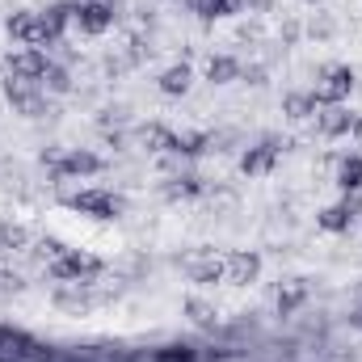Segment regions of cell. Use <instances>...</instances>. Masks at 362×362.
<instances>
[{
	"instance_id": "25",
	"label": "cell",
	"mask_w": 362,
	"mask_h": 362,
	"mask_svg": "<svg viewBox=\"0 0 362 362\" xmlns=\"http://www.w3.org/2000/svg\"><path fill=\"white\" fill-rule=\"evenodd\" d=\"M17 286H21L17 274H0V291H17Z\"/></svg>"
},
{
	"instance_id": "6",
	"label": "cell",
	"mask_w": 362,
	"mask_h": 362,
	"mask_svg": "<svg viewBox=\"0 0 362 362\" xmlns=\"http://www.w3.org/2000/svg\"><path fill=\"white\" fill-rule=\"evenodd\" d=\"M76 25H81V34H105L114 25V8L105 0H81L76 4Z\"/></svg>"
},
{
	"instance_id": "21",
	"label": "cell",
	"mask_w": 362,
	"mask_h": 362,
	"mask_svg": "<svg viewBox=\"0 0 362 362\" xmlns=\"http://www.w3.org/2000/svg\"><path fill=\"white\" fill-rule=\"evenodd\" d=\"M144 144H148L152 152H169V148H173V131H165V127H144Z\"/></svg>"
},
{
	"instance_id": "18",
	"label": "cell",
	"mask_w": 362,
	"mask_h": 362,
	"mask_svg": "<svg viewBox=\"0 0 362 362\" xmlns=\"http://www.w3.org/2000/svg\"><path fill=\"white\" fill-rule=\"evenodd\" d=\"M206 144H211V135H202V131H194V135H173V148H169V152H177V156H198V152H206Z\"/></svg>"
},
{
	"instance_id": "1",
	"label": "cell",
	"mask_w": 362,
	"mask_h": 362,
	"mask_svg": "<svg viewBox=\"0 0 362 362\" xmlns=\"http://www.w3.org/2000/svg\"><path fill=\"white\" fill-rule=\"evenodd\" d=\"M8 38L21 42V47H42V51L59 42V34L47 25V13H17V17H8Z\"/></svg>"
},
{
	"instance_id": "24",
	"label": "cell",
	"mask_w": 362,
	"mask_h": 362,
	"mask_svg": "<svg viewBox=\"0 0 362 362\" xmlns=\"http://www.w3.org/2000/svg\"><path fill=\"white\" fill-rule=\"evenodd\" d=\"M152 358L156 362H194L198 354H194V346H169V350H156Z\"/></svg>"
},
{
	"instance_id": "3",
	"label": "cell",
	"mask_w": 362,
	"mask_h": 362,
	"mask_svg": "<svg viewBox=\"0 0 362 362\" xmlns=\"http://www.w3.org/2000/svg\"><path fill=\"white\" fill-rule=\"evenodd\" d=\"M68 206H76L81 215H93V219H118L122 215V198H114L110 189H81L68 198Z\"/></svg>"
},
{
	"instance_id": "8",
	"label": "cell",
	"mask_w": 362,
	"mask_h": 362,
	"mask_svg": "<svg viewBox=\"0 0 362 362\" xmlns=\"http://www.w3.org/2000/svg\"><path fill=\"white\" fill-rule=\"evenodd\" d=\"M51 169L59 177H89V173H101V156H93V152H64V156L51 160Z\"/></svg>"
},
{
	"instance_id": "22",
	"label": "cell",
	"mask_w": 362,
	"mask_h": 362,
	"mask_svg": "<svg viewBox=\"0 0 362 362\" xmlns=\"http://www.w3.org/2000/svg\"><path fill=\"white\" fill-rule=\"evenodd\" d=\"M303 295H308V291H303V282H295V286H286V291L278 295V312H282V316H286V312H295V308L303 303Z\"/></svg>"
},
{
	"instance_id": "11",
	"label": "cell",
	"mask_w": 362,
	"mask_h": 362,
	"mask_svg": "<svg viewBox=\"0 0 362 362\" xmlns=\"http://www.w3.org/2000/svg\"><path fill=\"white\" fill-rule=\"evenodd\" d=\"M316 122H320V131H325V135H346V131L354 127V114H346L341 105H329V110H320V114H316Z\"/></svg>"
},
{
	"instance_id": "14",
	"label": "cell",
	"mask_w": 362,
	"mask_h": 362,
	"mask_svg": "<svg viewBox=\"0 0 362 362\" xmlns=\"http://www.w3.org/2000/svg\"><path fill=\"white\" fill-rule=\"evenodd\" d=\"M189 68L185 64H173V68H165V76H160V93L165 97H181V93H189Z\"/></svg>"
},
{
	"instance_id": "2",
	"label": "cell",
	"mask_w": 362,
	"mask_h": 362,
	"mask_svg": "<svg viewBox=\"0 0 362 362\" xmlns=\"http://www.w3.org/2000/svg\"><path fill=\"white\" fill-rule=\"evenodd\" d=\"M105 270L97 257L89 253H81V249H64L55 262H51V278H59V282H93L97 274Z\"/></svg>"
},
{
	"instance_id": "15",
	"label": "cell",
	"mask_w": 362,
	"mask_h": 362,
	"mask_svg": "<svg viewBox=\"0 0 362 362\" xmlns=\"http://www.w3.org/2000/svg\"><path fill=\"white\" fill-rule=\"evenodd\" d=\"M282 110H286L291 118H316V114H320V101H316V93H291V97L282 101Z\"/></svg>"
},
{
	"instance_id": "5",
	"label": "cell",
	"mask_w": 362,
	"mask_h": 362,
	"mask_svg": "<svg viewBox=\"0 0 362 362\" xmlns=\"http://www.w3.org/2000/svg\"><path fill=\"white\" fill-rule=\"evenodd\" d=\"M354 89V68H346V64H337V68H325V85L316 89V101H320V110L325 105H341L346 97Z\"/></svg>"
},
{
	"instance_id": "13",
	"label": "cell",
	"mask_w": 362,
	"mask_h": 362,
	"mask_svg": "<svg viewBox=\"0 0 362 362\" xmlns=\"http://www.w3.org/2000/svg\"><path fill=\"white\" fill-rule=\"evenodd\" d=\"M337 185L346 189V194H358L362 189V156L354 152V156H346L341 165H337Z\"/></svg>"
},
{
	"instance_id": "16",
	"label": "cell",
	"mask_w": 362,
	"mask_h": 362,
	"mask_svg": "<svg viewBox=\"0 0 362 362\" xmlns=\"http://www.w3.org/2000/svg\"><path fill=\"white\" fill-rule=\"evenodd\" d=\"M194 4V13L202 17V21H215V17H232L236 8H240V0H189Z\"/></svg>"
},
{
	"instance_id": "12",
	"label": "cell",
	"mask_w": 362,
	"mask_h": 362,
	"mask_svg": "<svg viewBox=\"0 0 362 362\" xmlns=\"http://www.w3.org/2000/svg\"><path fill=\"white\" fill-rule=\"evenodd\" d=\"M240 76V64L232 59V55H211V64H206V81L211 85H228V81H236Z\"/></svg>"
},
{
	"instance_id": "17",
	"label": "cell",
	"mask_w": 362,
	"mask_h": 362,
	"mask_svg": "<svg viewBox=\"0 0 362 362\" xmlns=\"http://www.w3.org/2000/svg\"><path fill=\"white\" fill-rule=\"evenodd\" d=\"M189 278L194 282H202V286H211V282H219V278H228V262H198V266H189Z\"/></svg>"
},
{
	"instance_id": "26",
	"label": "cell",
	"mask_w": 362,
	"mask_h": 362,
	"mask_svg": "<svg viewBox=\"0 0 362 362\" xmlns=\"http://www.w3.org/2000/svg\"><path fill=\"white\" fill-rule=\"evenodd\" d=\"M308 4H316V0H308Z\"/></svg>"
},
{
	"instance_id": "23",
	"label": "cell",
	"mask_w": 362,
	"mask_h": 362,
	"mask_svg": "<svg viewBox=\"0 0 362 362\" xmlns=\"http://www.w3.org/2000/svg\"><path fill=\"white\" fill-rule=\"evenodd\" d=\"M42 89L68 93V89H72V81H68V72H64V68H55V64H51V68H47V76H42Z\"/></svg>"
},
{
	"instance_id": "10",
	"label": "cell",
	"mask_w": 362,
	"mask_h": 362,
	"mask_svg": "<svg viewBox=\"0 0 362 362\" xmlns=\"http://www.w3.org/2000/svg\"><path fill=\"white\" fill-rule=\"evenodd\" d=\"M257 274H262V257H257V253H236V257H228V282L245 286V282H253Z\"/></svg>"
},
{
	"instance_id": "20",
	"label": "cell",
	"mask_w": 362,
	"mask_h": 362,
	"mask_svg": "<svg viewBox=\"0 0 362 362\" xmlns=\"http://www.w3.org/2000/svg\"><path fill=\"white\" fill-rule=\"evenodd\" d=\"M165 194L169 198H194V194H202V181L194 177V173H181V177H173L165 185Z\"/></svg>"
},
{
	"instance_id": "7",
	"label": "cell",
	"mask_w": 362,
	"mask_h": 362,
	"mask_svg": "<svg viewBox=\"0 0 362 362\" xmlns=\"http://www.w3.org/2000/svg\"><path fill=\"white\" fill-rule=\"evenodd\" d=\"M358 211H362V202L358 198H341V202H333L329 211H320V228L325 232H350L354 228V219H358Z\"/></svg>"
},
{
	"instance_id": "9",
	"label": "cell",
	"mask_w": 362,
	"mask_h": 362,
	"mask_svg": "<svg viewBox=\"0 0 362 362\" xmlns=\"http://www.w3.org/2000/svg\"><path fill=\"white\" fill-rule=\"evenodd\" d=\"M278 152H282V148H278L274 139H266V144H257V148H249V152H245L240 169H245L249 177H262V173H270L274 165H278Z\"/></svg>"
},
{
	"instance_id": "4",
	"label": "cell",
	"mask_w": 362,
	"mask_h": 362,
	"mask_svg": "<svg viewBox=\"0 0 362 362\" xmlns=\"http://www.w3.org/2000/svg\"><path fill=\"white\" fill-rule=\"evenodd\" d=\"M47 68H51V55H47L42 47H21V51H13V55H8V76H21V81L42 85Z\"/></svg>"
},
{
	"instance_id": "19",
	"label": "cell",
	"mask_w": 362,
	"mask_h": 362,
	"mask_svg": "<svg viewBox=\"0 0 362 362\" xmlns=\"http://www.w3.org/2000/svg\"><path fill=\"white\" fill-rule=\"evenodd\" d=\"M25 245H30L25 228H17V223H0V253H21Z\"/></svg>"
}]
</instances>
